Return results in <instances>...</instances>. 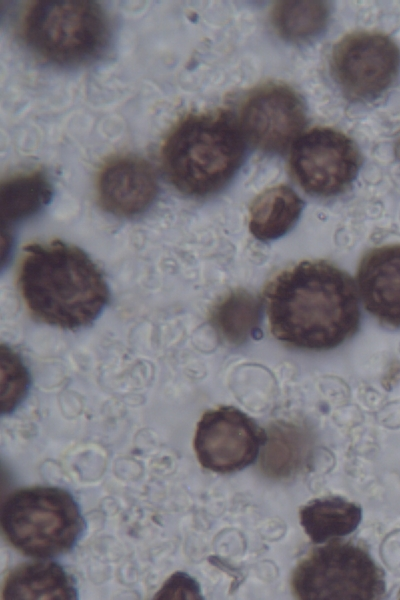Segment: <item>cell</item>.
Segmentation results:
<instances>
[{
  "mask_svg": "<svg viewBox=\"0 0 400 600\" xmlns=\"http://www.w3.org/2000/svg\"><path fill=\"white\" fill-rule=\"evenodd\" d=\"M265 440L266 436L244 413L234 407L223 406L202 416L194 448L203 467L227 473L254 462Z\"/></svg>",
  "mask_w": 400,
  "mask_h": 600,
  "instance_id": "obj_9",
  "label": "cell"
},
{
  "mask_svg": "<svg viewBox=\"0 0 400 600\" xmlns=\"http://www.w3.org/2000/svg\"><path fill=\"white\" fill-rule=\"evenodd\" d=\"M24 251L18 284L34 317L64 329H78L96 319L109 290L84 251L60 240L33 243Z\"/></svg>",
  "mask_w": 400,
  "mask_h": 600,
  "instance_id": "obj_2",
  "label": "cell"
},
{
  "mask_svg": "<svg viewBox=\"0 0 400 600\" xmlns=\"http://www.w3.org/2000/svg\"><path fill=\"white\" fill-rule=\"evenodd\" d=\"M399 67L397 46L377 32H353L338 41L332 50L333 77L351 99L378 97L394 82Z\"/></svg>",
  "mask_w": 400,
  "mask_h": 600,
  "instance_id": "obj_7",
  "label": "cell"
},
{
  "mask_svg": "<svg viewBox=\"0 0 400 600\" xmlns=\"http://www.w3.org/2000/svg\"><path fill=\"white\" fill-rule=\"evenodd\" d=\"M2 598L74 599L76 591L72 579L64 569L53 562H36L21 565L8 575Z\"/></svg>",
  "mask_w": 400,
  "mask_h": 600,
  "instance_id": "obj_13",
  "label": "cell"
},
{
  "mask_svg": "<svg viewBox=\"0 0 400 600\" xmlns=\"http://www.w3.org/2000/svg\"><path fill=\"white\" fill-rule=\"evenodd\" d=\"M210 320L224 340L231 344H241L259 324L260 302L247 291L231 292L216 305Z\"/></svg>",
  "mask_w": 400,
  "mask_h": 600,
  "instance_id": "obj_18",
  "label": "cell"
},
{
  "mask_svg": "<svg viewBox=\"0 0 400 600\" xmlns=\"http://www.w3.org/2000/svg\"><path fill=\"white\" fill-rule=\"evenodd\" d=\"M329 6L324 1H279L271 12L274 28L289 41H305L326 26Z\"/></svg>",
  "mask_w": 400,
  "mask_h": 600,
  "instance_id": "obj_19",
  "label": "cell"
},
{
  "mask_svg": "<svg viewBox=\"0 0 400 600\" xmlns=\"http://www.w3.org/2000/svg\"><path fill=\"white\" fill-rule=\"evenodd\" d=\"M52 187L40 171L14 175L0 187V212L3 227L26 219L46 206Z\"/></svg>",
  "mask_w": 400,
  "mask_h": 600,
  "instance_id": "obj_15",
  "label": "cell"
},
{
  "mask_svg": "<svg viewBox=\"0 0 400 600\" xmlns=\"http://www.w3.org/2000/svg\"><path fill=\"white\" fill-rule=\"evenodd\" d=\"M357 283L366 310L380 322L400 327V245L369 251L360 262Z\"/></svg>",
  "mask_w": 400,
  "mask_h": 600,
  "instance_id": "obj_12",
  "label": "cell"
},
{
  "mask_svg": "<svg viewBox=\"0 0 400 600\" xmlns=\"http://www.w3.org/2000/svg\"><path fill=\"white\" fill-rule=\"evenodd\" d=\"M2 412H11L26 394L29 377L21 360L9 348L2 347Z\"/></svg>",
  "mask_w": 400,
  "mask_h": 600,
  "instance_id": "obj_20",
  "label": "cell"
},
{
  "mask_svg": "<svg viewBox=\"0 0 400 600\" xmlns=\"http://www.w3.org/2000/svg\"><path fill=\"white\" fill-rule=\"evenodd\" d=\"M271 333L300 349L328 350L358 329L353 279L325 261H302L277 274L264 290Z\"/></svg>",
  "mask_w": 400,
  "mask_h": 600,
  "instance_id": "obj_1",
  "label": "cell"
},
{
  "mask_svg": "<svg viewBox=\"0 0 400 600\" xmlns=\"http://www.w3.org/2000/svg\"><path fill=\"white\" fill-rule=\"evenodd\" d=\"M361 516L358 505L340 498L318 499L300 511L301 524L315 543L351 533Z\"/></svg>",
  "mask_w": 400,
  "mask_h": 600,
  "instance_id": "obj_16",
  "label": "cell"
},
{
  "mask_svg": "<svg viewBox=\"0 0 400 600\" xmlns=\"http://www.w3.org/2000/svg\"><path fill=\"white\" fill-rule=\"evenodd\" d=\"M158 192L156 175L144 159L119 156L107 162L97 179L100 205L116 216L131 217L144 212Z\"/></svg>",
  "mask_w": 400,
  "mask_h": 600,
  "instance_id": "obj_11",
  "label": "cell"
},
{
  "mask_svg": "<svg viewBox=\"0 0 400 600\" xmlns=\"http://www.w3.org/2000/svg\"><path fill=\"white\" fill-rule=\"evenodd\" d=\"M156 599H201L198 583L183 572L174 573L156 594Z\"/></svg>",
  "mask_w": 400,
  "mask_h": 600,
  "instance_id": "obj_21",
  "label": "cell"
},
{
  "mask_svg": "<svg viewBox=\"0 0 400 600\" xmlns=\"http://www.w3.org/2000/svg\"><path fill=\"white\" fill-rule=\"evenodd\" d=\"M305 125L304 105L282 84H267L252 91L241 110L244 135L266 152L284 151Z\"/></svg>",
  "mask_w": 400,
  "mask_h": 600,
  "instance_id": "obj_10",
  "label": "cell"
},
{
  "mask_svg": "<svg viewBox=\"0 0 400 600\" xmlns=\"http://www.w3.org/2000/svg\"><path fill=\"white\" fill-rule=\"evenodd\" d=\"M72 496L55 487H33L10 495L1 510L2 530L9 542L33 557H52L69 550L82 530Z\"/></svg>",
  "mask_w": 400,
  "mask_h": 600,
  "instance_id": "obj_5",
  "label": "cell"
},
{
  "mask_svg": "<svg viewBox=\"0 0 400 600\" xmlns=\"http://www.w3.org/2000/svg\"><path fill=\"white\" fill-rule=\"evenodd\" d=\"M21 37L42 60L70 67L99 58L110 43L111 30L97 2L42 0L24 13Z\"/></svg>",
  "mask_w": 400,
  "mask_h": 600,
  "instance_id": "obj_4",
  "label": "cell"
},
{
  "mask_svg": "<svg viewBox=\"0 0 400 600\" xmlns=\"http://www.w3.org/2000/svg\"><path fill=\"white\" fill-rule=\"evenodd\" d=\"M302 208L303 201L290 187H271L253 201L249 214V230L261 241L279 238L296 223Z\"/></svg>",
  "mask_w": 400,
  "mask_h": 600,
  "instance_id": "obj_14",
  "label": "cell"
},
{
  "mask_svg": "<svg viewBox=\"0 0 400 600\" xmlns=\"http://www.w3.org/2000/svg\"><path fill=\"white\" fill-rule=\"evenodd\" d=\"M308 441L298 427L287 423L272 425L261 453L263 472L274 478H285L295 473L304 463Z\"/></svg>",
  "mask_w": 400,
  "mask_h": 600,
  "instance_id": "obj_17",
  "label": "cell"
},
{
  "mask_svg": "<svg viewBox=\"0 0 400 600\" xmlns=\"http://www.w3.org/2000/svg\"><path fill=\"white\" fill-rule=\"evenodd\" d=\"M360 163L353 141L330 128H314L295 143L290 169L308 193L332 196L344 191L355 178Z\"/></svg>",
  "mask_w": 400,
  "mask_h": 600,
  "instance_id": "obj_8",
  "label": "cell"
},
{
  "mask_svg": "<svg viewBox=\"0 0 400 600\" xmlns=\"http://www.w3.org/2000/svg\"><path fill=\"white\" fill-rule=\"evenodd\" d=\"M295 595L305 600H370L384 592L381 571L368 553L333 542L313 550L292 578Z\"/></svg>",
  "mask_w": 400,
  "mask_h": 600,
  "instance_id": "obj_6",
  "label": "cell"
},
{
  "mask_svg": "<svg viewBox=\"0 0 400 600\" xmlns=\"http://www.w3.org/2000/svg\"><path fill=\"white\" fill-rule=\"evenodd\" d=\"M242 129L233 115L215 110L187 115L167 135L161 150L172 185L188 196L221 189L241 165Z\"/></svg>",
  "mask_w": 400,
  "mask_h": 600,
  "instance_id": "obj_3",
  "label": "cell"
}]
</instances>
